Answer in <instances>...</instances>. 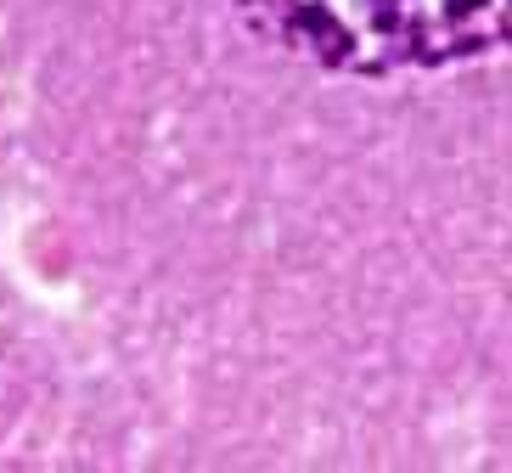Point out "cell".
<instances>
[{"label": "cell", "mask_w": 512, "mask_h": 473, "mask_svg": "<svg viewBox=\"0 0 512 473\" xmlns=\"http://www.w3.org/2000/svg\"><path fill=\"white\" fill-rule=\"evenodd\" d=\"M259 34L338 74L451 68L501 46L507 0H237Z\"/></svg>", "instance_id": "6da1fadb"}]
</instances>
